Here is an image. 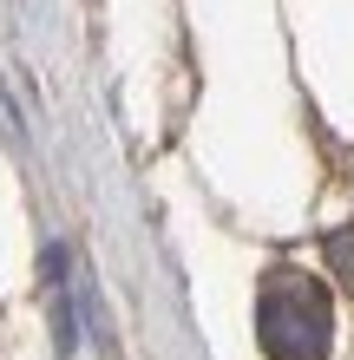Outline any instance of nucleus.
I'll return each instance as SVG.
<instances>
[{
  "label": "nucleus",
  "instance_id": "1",
  "mask_svg": "<svg viewBox=\"0 0 354 360\" xmlns=\"http://www.w3.org/2000/svg\"><path fill=\"white\" fill-rule=\"evenodd\" d=\"M335 302L308 269H269L256 295V341L269 360H328Z\"/></svg>",
  "mask_w": 354,
  "mask_h": 360
},
{
  "label": "nucleus",
  "instance_id": "2",
  "mask_svg": "<svg viewBox=\"0 0 354 360\" xmlns=\"http://www.w3.org/2000/svg\"><path fill=\"white\" fill-rule=\"evenodd\" d=\"M328 269H335L341 282L354 288V223H341L335 236H328Z\"/></svg>",
  "mask_w": 354,
  "mask_h": 360
}]
</instances>
